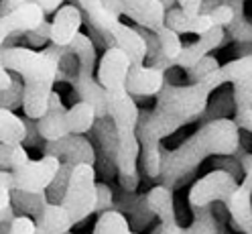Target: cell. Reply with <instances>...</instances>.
<instances>
[{"instance_id":"681fc988","label":"cell","mask_w":252,"mask_h":234,"mask_svg":"<svg viewBox=\"0 0 252 234\" xmlns=\"http://www.w3.org/2000/svg\"><path fill=\"white\" fill-rule=\"evenodd\" d=\"M226 2V0H203L201 2V14H210V12H214L218 6H222Z\"/></svg>"},{"instance_id":"52a82bcc","label":"cell","mask_w":252,"mask_h":234,"mask_svg":"<svg viewBox=\"0 0 252 234\" xmlns=\"http://www.w3.org/2000/svg\"><path fill=\"white\" fill-rule=\"evenodd\" d=\"M61 167V159L55 155H43L39 161H29L17 171H8L12 190L21 192H47Z\"/></svg>"},{"instance_id":"f35d334b","label":"cell","mask_w":252,"mask_h":234,"mask_svg":"<svg viewBox=\"0 0 252 234\" xmlns=\"http://www.w3.org/2000/svg\"><path fill=\"white\" fill-rule=\"evenodd\" d=\"M116 200H114V192L106 181H98V206H96V214H104L106 210H114Z\"/></svg>"},{"instance_id":"8992f818","label":"cell","mask_w":252,"mask_h":234,"mask_svg":"<svg viewBox=\"0 0 252 234\" xmlns=\"http://www.w3.org/2000/svg\"><path fill=\"white\" fill-rule=\"evenodd\" d=\"M102 2L112 17L120 19V14H124L136 23V27H147L155 33L165 27L167 8L161 0H102Z\"/></svg>"},{"instance_id":"5bb4252c","label":"cell","mask_w":252,"mask_h":234,"mask_svg":"<svg viewBox=\"0 0 252 234\" xmlns=\"http://www.w3.org/2000/svg\"><path fill=\"white\" fill-rule=\"evenodd\" d=\"M228 39V33H226V27H212L208 33H203L197 37V41L189 43L183 47V51L179 55V59L175 61V66L183 71H187L189 67H193L197 61H201L206 55H210L214 49H218V47H222L224 41Z\"/></svg>"},{"instance_id":"8d00e7d4","label":"cell","mask_w":252,"mask_h":234,"mask_svg":"<svg viewBox=\"0 0 252 234\" xmlns=\"http://www.w3.org/2000/svg\"><path fill=\"white\" fill-rule=\"evenodd\" d=\"M228 39L236 43H250L252 45V21L242 17V19H234L230 27H226Z\"/></svg>"},{"instance_id":"ffe728a7","label":"cell","mask_w":252,"mask_h":234,"mask_svg":"<svg viewBox=\"0 0 252 234\" xmlns=\"http://www.w3.org/2000/svg\"><path fill=\"white\" fill-rule=\"evenodd\" d=\"M106 102H108V114L112 116L116 127H136L138 124L140 110L136 98L128 90L106 92Z\"/></svg>"},{"instance_id":"44dd1931","label":"cell","mask_w":252,"mask_h":234,"mask_svg":"<svg viewBox=\"0 0 252 234\" xmlns=\"http://www.w3.org/2000/svg\"><path fill=\"white\" fill-rule=\"evenodd\" d=\"M165 25L171 27L173 31H177L179 35H187V33H193V35H203L208 33L212 27H216L212 14H191L183 10L181 6H173L167 10V19Z\"/></svg>"},{"instance_id":"7a4b0ae2","label":"cell","mask_w":252,"mask_h":234,"mask_svg":"<svg viewBox=\"0 0 252 234\" xmlns=\"http://www.w3.org/2000/svg\"><path fill=\"white\" fill-rule=\"evenodd\" d=\"M240 127L234 118H216L201 122L199 129L185 138L177 149L161 147V175L159 183L179 190L183 187L195 169L208 157L236 155L240 149Z\"/></svg>"},{"instance_id":"e0dca14e","label":"cell","mask_w":252,"mask_h":234,"mask_svg":"<svg viewBox=\"0 0 252 234\" xmlns=\"http://www.w3.org/2000/svg\"><path fill=\"white\" fill-rule=\"evenodd\" d=\"M242 80H252V55L236 57V59L228 61V64L220 66L214 73L203 77L199 84L208 92H214L224 84H234V82H242Z\"/></svg>"},{"instance_id":"b9f144b4","label":"cell","mask_w":252,"mask_h":234,"mask_svg":"<svg viewBox=\"0 0 252 234\" xmlns=\"http://www.w3.org/2000/svg\"><path fill=\"white\" fill-rule=\"evenodd\" d=\"M216 169H226V171H230V173L236 175V177H238L240 173H244L242 163L236 159V155H222V157H218L216 159Z\"/></svg>"},{"instance_id":"7bdbcfd3","label":"cell","mask_w":252,"mask_h":234,"mask_svg":"<svg viewBox=\"0 0 252 234\" xmlns=\"http://www.w3.org/2000/svg\"><path fill=\"white\" fill-rule=\"evenodd\" d=\"M212 14V19H214V23L216 25H220V27H230L232 25V21L236 19V12L232 10V6L230 4H222V6H218L214 12H210Z\"/></svg>"},{"instance_id":"d6986e66","label":"cell","mask_w":252,"mask_h":234,"mask_svg":"<svg viewBox=\"0 0 252 234\" xmlns=\"http://www.w3.org/2000/svg\"><path fill=\"white\" fill-rule=\"evenodd\" d=\"M37 122H39V131L45 140H57V138L71 134L69 124H67V108L63 106V100L57 92L51 94L47 114L43 118H39Z\"/></svg>"},{"instance_id":"9c48e42d","label":"cell","mask_w":252,"mask_h":234,"mask_svg":"<svg viewBox=\"0 0 252 234\" xmlns=\"http://www.w3.org/2000/svg\"><path fill=\"white\" fill-rule=\"evenodd\" d=\"M130 67H132V61H130L128 53L120 49V47H110V49L104 51V55L100 59L96 77L106 88V92L126 90V80H128Z\"/></svg>"},{"instance_id":"6da1fadb","label":"cell","mask_w":252,"mask_h":234,"mask_svg":"<svg viewBox=\"0 0 252 234\" xmlns=\"http://www.w3.org/2000/svg\"><path fill=\"white\" fill-rule=\"evenodd\" d=\"M210 94L201 84L177 86L165 82L153 110H140L136 133L140 138V167L153 181L161 175V143L185 124L199 120L208 110Z\"/></svg>"},{"instance_id":"2e32d148","label":"cell","mask_w":252,"mask_h":234,"mask_svg":"<svg viewBox=\"0 0 252 234\" xmlns=\"http://www.w3.org/2000/svg\"><path fill=\"white\" fill-rule=\"evenodd\" d=\"M226 210L230 214L234 230L252 234V177L244 175L238 190L232 194L230 201L226 204Z\"/></svg>"},{"instance_id":"ab89813d","label":"cell","mask_w":252,"mask_h":234,"mask_svg":"<svg viewBox=\"0 0 252 234\" xmlns=\"http://www.w3.org/2000/svg\"><path fill=\"white\" fill-rule=\"evenodd\" d=\"M37 232V222L35 218L27 214H17V218L10 222V232L8 234H35Z\"/></svg>"},{"instance_id":"484cf974","label":"cell","mask_w":252,"mask_h":234,"mask_svg":"<svg viewBox=\"0 0 252 234\" xmlns=\"http://www.w3.org/2000/svg\"><path fill=\"white\" fill-rule=\"evenodd\" d=\"M49 204L47 192H21L12 190V206L17 214H27L31 218H41L45 206Z\"/></svg>"},{"instance_id":"f907efd6","label":"cell","mask_w":252,"mask_h":234,"mask_svg":"<svg viewBox=\"0 0 252 234\" xmlns=\"http://www.w3.org/2000/svg\"><path fill=\"white\" fill-rule=\"evenodd\" d=\"M27 2H33V0H2V14H6L12 8H19V6L27 4Z\"/></svg>"},{"instance_id":"ba28073f","label":"cell","mask_w":252,"mask_h":234,"mask_svg":"<svg viewBox=\"0 0 252 234\" xmlns=\"http://www.w3.org/2000/svg\"><path fill=\"white\" fill-rule=\"evenodd\" d=\"M92 134L96 138V153H98V169L106 177L118 173L116 169V155H118V127L112 116H100L92 129Z\"/></svg>"},{"instance_id":"f6af8a7d","label":"cell","mask_w":252,"mask_h":234,"mask_svg":"<svg viewBox=\"0 0 252 234\" xmlns=\"http://www.w3.org/2000/svg\"><path fill=\"white\" fill-rule=\"evenodd\" d=\"M236 159H238L240 163H242V169H244V175H248V177H252V153H248L242 145H240V149L236 151Z\"/></svg>"},{"instance_id":"277c9868","label":"cell","mask_w":252,"mask_h":234,"mask_svg":"<svg viewBox=\"0 0 252 234\" xmlns=\"http://www.w3.org/2000/svg\"><path fill=\"white\" fill-rule=\"evenodd\" d=\"M96 173H98L96 165L92 163H77L73 169L65 198L61 200V204L69 212L73 224H80L90 214H96V206H98Z\"/></svg>"},{"instance_id":"db71d44e","label":"cell","mask_w":252,"mask_h":234,"mask_svg":"<svg viewBox=\"0 0 252 234\" xmlns=\"http://www.w3.org/2000/svg\"><path fill=\"white\" fill-rule=\"evenodd\" d=\"M67 234H71V232H67Z\"/></svg>"},{"instance_id":"3957f363","label":"cell","mask_w":252,"mask_h":234,"mask_svg":"<svg viewBox=\"0 0 252 234\" xmlns=\"http://www.w3.org/2000/svg\"><path fill=\"white\" fill-rule=\"evenodd\" d=\"M0 66L23 75L25 80V102L23 112L29 118H43L49 108L53 86L59 75V64L47 53L33 47H2L0 49Z\"/></svg>"},{"instance_id":"7c38bea8","label":"cell","mask_w":252,"mask_h":234,"mask_svg":"<svg viewBox=\"0 0 252 234\" xmlns=\"http://www.w3.org/2000/svg\"><path fill=\"white\" fill-rule=\"evenodd\" d=\"M147 196H149L151 210L159 218V226H155L151 234H183V226H179L175 216V201H173L171 187L159 183L151 187Z\"/></svg>"},{"instance_id":"11a10c76","label":"cell","mask_w":252,"mask_h":234,"mask_svg":"<svg viewBox=\"0 0 252 234\" xmlns=\"http://www.w3.org/2000/svg\"><path fill=\"white\" fill-rule=\"evenodd\" d=\"M246 2H248V0H246Z\"/></svg>"},{"instance_id":"83f0119b","label":"cell","mask_w":252,"mask_h":234,"mask_svg":"<svg viewBox=\"0 0 252 234\" xmlns=\"http://www.w3.org/2000/svg\"><path fill=\"white\" fill-rule=\"evenodd\" d=\"M71 2L80 6V8L84 10V14H86V17H88L94 25L100 27V29H104V31H108V33H114V29L122 23L120 19L112 17V14L106 10V6H104L102 0H71Z\"/></svg>"},{"instance_id":"836d02e7","label":"cell","mask_w":252,"mask_h":234,"mask_svg":"<svg viewBox=\"0 0 252 234\" xmlns=\"http://www.w3.org/2000/svg\"><path fill=\"white\" fill-rule=\"evenodd\" d=\"M23 102H25V80L23 75L17 73L14 82L6 90H0V106L17 110V108H23Z\"/></svg>"},{"instance_id":"4316f807","label":"cell","mask_w":252,"mask_h":234,"mask_svg":"<svg viewBox=\"0 0 252 234\" xmlns=\"http://www.w3.org/2000/svg\"><path fill=\"white\" fill-rule=\"evenodd\" d=\"M210 206L212 204H189L193 212V222L183 228V234H222L220 222Z\"/></svg>"},{"instance_id":"603a6c76","label":"cell","mask_w":252,"mask_h":234,"mask_svg":"<svg viewBox=\"0 0 252 234\" xmlns=\"http://www.w3.org/2000/svg\"><path fill=\"white\" fill-rule=\"evenodd\" d=\"M37 226L45 232H49V234H67L71 230L73 220H71V216L69 212L65 210V206L63 204H47L41 218H37Z\"/></svg>"},{"instance_id":"7402d4cb","label":"cell","mask_w":252,"mask_h":234,"mask_svg":"<svg viewBox=\"0 0 252 234\" xmlns=\"http://www.w3.org/2000/svg\"><path fill=\"white\" fill-rule=\"evenodd\" d=\"M112 35H114L116 45L120 47V49H124L126 53H128L132 66H145L149 47H147L145 37L138 33V29H132V27H128V25L120 23V25L114 29Z\"/></svg>"},{"instance_id":"4dcf8cb0","label":"cell","mask_w":252,"mask_h":234,"mask_svg":"<svg viewBox=\"0 0 252 234\" xmlns=\"http://www.w3.org/2000/svg\"><path fill=\"white\" fill-rule=\"evenodd\" d=\"M29 161H31V157H29L25 145L0 143V165H2V169L17 171V169L25 167Z\"/></svg>"},{"instance_id":"bcb514c9","label":"cell","mask_w":252,"mask_h":234,"mask_svg":"<svg viewBox=\"0 0 252 234\" xmlns=\"http://www.w3.org/2000/svg\"><path fill=\"white\" fill-rule=\"evenodd\" d=\"M234 114H236L234 120L238 122V127L242 131L252 133V108H248V110H244V112H234Z\"/></svg>"},{"instance_id":"7dc6e473","label":"cell","mask_w":252,"mask_h":234,"mask_svg":"<svg viewBox=\"0 0 252 234\" xmlns=\"http://www.w3.org/2000/svg\"><path fill=\"white\" fill-rule=\"evenodd\" d=\"M35 2L41 4L47 14H55V12L63 6V2H65V0H35Z\"/></svg>"},{"instance_id":"4fadbf2b","label":"cell","mask_w":252,"mask_h":234,"mask_svg":"<svg viewBox=\"0 0 252 234\" xmlns=\"http://www.w3.org/2000/svg\"><path fill=\"white\" fill-rule=\"evenodd\" d=\"M167 82V73L153 66H132L128 80H126V90H128L136 100L157 98Z\"/></svg>"},{"instance_id":"9a60e30c","label":"cell","mask_w":252,"mask_h":234,"mask_svg":"<svg viewBox=\"0 0 252 234\" xmlns=\"http://www.w3.org/2000/svg\"><path fill=\"white\" fill-rule=\"evenodd\" d=\"M82 25H86V14L84 10L69 2L63 4L51 21V43L53 45H69L77 35L82 33Z\"/></svg>"},{"instance_id":"74e56055","label":"cell","mask_w":252,"mask_h":234,"mask_svg":"<svg viewBox=\"0 0 252 234\" xmlns=\"http://www.w3.org/2000/svg\"><path fill=\"white\" fill-rule=\"evenodd\" d=\"M25 43L29 47H45L47 43H51V23H41L37 29L33 31H27L23 35Z\"/></svg>"},{"instance_id":"cb8c5ba5","label":"cell","mask_w":252,"mask_h":234,"mask_svg":"<svg viewBox=\"0 0 252 234\" xmlns=\"http://www.w3.org/2000/svg\"><path fill=\"white\" fill-rule=\"evenodd\" d=\"M96 120H98L96 106L86 102V100H77L71 108H67V124H69V133L71 134L92 133Z\"/></svg>"},{"instance_id":"5b68a950","label":"cell","mask_w":252,"mask_h":234,"mask_svg":"<svg viewBox=\"0 0 252 234\" xmlns=\"http://www.w3.org/2000/svg\"><path fill=\"white\" fill-rule=\"evenodd\" d=\"M140 138L136 127H118V155H116V169H118V183L126 192H136L140 185L138 175V159H140Z\"/></svg>"},{"instance_id":"816d5d0a","label":"cell","mask_w":252,"mask_h":234,"mask_svg":"<svg viewBox=\"0 0 252 234\" xmlns=\"http://www.w3.org/2000/svg\"><path fill=\"white\" fill-rule=\"evenodd\" d=\"M35 234H49V232H45V230H41V228L37 226V232H35Z\"/></svg>"},{"instance_id":"e575fe53","label":"cell","mask_w":252,"mask_h":234,"mask_svg":"<svg viewBox=\"0 0 252 234\" xmlns=\"http://www.w3.org/2000/svg\"><path fill=\"white\" fill-rule=\"evenodd\" d=\"M157 35H159V41H161V47H163L165 55H167L169 59H173V61H177L179 55H181V51H183V47H185V45L181 43L179 33L165 25V27H161L159 31H157Z\"/></svg>"},{"instance_id":"ee69618b","label":"cell","mask_w":252,"mask_h":234,"mask_svg":"<svg viewBox=\"0 0 252 234\" xmlns=\"http://www.w3.org/2000/svg\"><path fill=\"white\" fill-rule=\"evenodd\" d=\"M161 2H163L165 8L169 10V8H173V2H175V0H161ZM201 2H203V0H177V4H179L183 10L191 12V14H199V10H201Z\"/></svg>"},{"instance_id":"8fae6325","label":"cell","mask_w":252,"mask_h":234,"mask_svg":"<svg viewBox=\"0 0 252 234\" xmlns=\"http://www.w3.org/2000/svg\"><path fill=\"white\" fill-rule=\"evenodd\" d=\"M45 10L37 2H27L19 8H12L0 17V43L10 37H23L27 31L37 29L45 23Z\"/></svg>"},{"instance_id":"d6a6232c","label":"cell","mask_w":252,"mask_h":234,"mask_svg":"<svg viewBox=\"0 0 252 234\" xmlns=\"http://www.w3.org/2000/svg\"><path fill=\"white\" fill-rule=\"evenodd\" d=\"M17 212L12 206V187L8 181V169H2L0 173V224H10Z\"/></svg>"},{"instance_id":"ac0fdd59","label":"cell","mask_w":252,"mask_h":234,"mask_svg":"<svg viewBox=\"0 0 252 234\" xmlns=\"http://www.w3.org/2000/svg\"><path fill=\"white\" fill-rule=\"evenodd\" d=\"M116 210H120L132 228H147L151 226V222L155 220V212L151 210V204H149V196L147 194H136V192H126L122 190L118 201H116Z\"/></svg>"},{"instance_id":"c3c4849f","label":"cell","mask_w":252,"mask_h":234,"mask_svg":"<svg viewBox=\"0 0 252 234\" xmlns=\"http://www.w3.org/2000/svg\"><path fill=\"white\" fill-rule=\"evenodd\" d=\"M14 71H10V69H6V67H2L0 66V90H6L12 82H14V75H12Z\"/></svg>"},{"instance_id":"d4e9b609","label":"cell","mask_w":252,"mask_h":234,"mask_svg":"<svg viewBox=\"0 0 252 234\" xmlns=\"http://www.w3.org/2000/svg\"><path fill=\"white\" fill-rule=\"evenodd\" d=\"M27 138V122L10 108L0 106V143L23 145Z\"/></svg>"},{"instance_id":"f546056e","label":"cell","mask_w":252,"mask_h":234,"mask_svg":"<svg viewBox=\"0 0 252 234\" xmlns=\"http://www.w3.org/2000/svg\"><path fill=\"white\" fill-rule=\"evenodd\" d=\"M73 169H75L73 161H61V167L57 171L55 179L51 181L49 187H47V198H49L51 204H61V200L65 198V192H67V185H69Z\"/></svg>"},{"instance_id":"60d3db41","label":"cell","mask_w":252,"mask_h":234,"mask_svg":"<svg viewBox=\"0 0 252 234\" xmlns=\"http://www.w3.org/2000/svg\"><path fill=\"white\" fill-rule=\"evenodd\" d=\"M25 122H27V138H25V147H43L45 145V138L39 131V122L35 118H29L25 116Z\"/></svg>"},{"instance_id":"f1b7e54d","label":"cell","mask_w":252,"mask_h":234,"mask_svg":"<svg viewBox=\"0 0 252 234\" xmlns=\"http://www.w3.org/2000/svg\"><path fill=\"white\" fill-rule=\"evenodd\" d=\"M92 234H132V226L120 210H106L98 216V222Z\"/></svg>"},{"instance_id":"30bf717a","label":"cell","mask_w":252,"mask_h":234,"mask_svg":"<svg viewBox=\"0 0 252 234\" xmlns=\"http://www.w3.org/2000/svg\"><path fill=\"white\" fill-rule=\"evenodd\" d=\"M43 155H55L61 161H73L75 165L77 163L96 165L98 161L96 145H92V140L86 138L84 134H67L57 140H45Z\"/></svg>"},{"instance_id":"f5cc1de1","label":"cell","mask_w":252,"mask_h":234,"mask_svg":"<svg viewBox=\"0 0 252 234\" xmlns=\"http://www.w3.org/2000/svg\"><path fill=\"white\" fill-rule=\"evenodd\" d=\"M132 234H138V232H132Z\"/></svg>"},{"instance_id":"d590c367","label":"cell","mask_w":252,"mask_h":234,"mask_svg":"<svg viewBox=\"0 0 252 234\" xmlns=\"http://www.w3.org/2000/svg\"><path fill=\"white\" fill-rule=\"evenodd\" d=\"M220 67V61L212 55H206L201 61H197V64L193 67H189L185 73H187V84H199L203 77H208L210 73H214L216 69Z\"/></svg>"},{"instance_id":"1f68e13d","label":"cell","mask_w":252,"mask_h":234,"mask_svg":"<svg viewBox=\"0 0 252 234\" xmlns=\"http://www.w3.org/2000/svg\"><path fill=\"white\" fill-rule=\"evenodd\" d=\"M236 112V100H234V92H224L220 96L208 104V110L203 112V116L199 118L201 122H210L216 118H228V114Z\"/></svg>"}]
</instances>
